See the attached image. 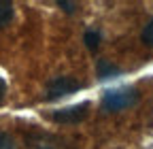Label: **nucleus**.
I'll list each match as a JSON object with an SVG mask.
<instances>
[{
	"label": "nucleus",
	"mask_w": 153,
	"mask_h": 149,
	"mask_svg": "<svg viewBox=\"0 0 153 149\" xmlns=\"http://www.w3.org/2000/svg\"><path fill=\"white\" fill-rule=\"evenodd\" d=\"M81 83L76 81L74 77H57L49 83L47 87V100H55V98H62L66 94H72V92H79Z\"/></svg>",
	"instance_id": "nucleus-2"
},
{
	"label": "nucleus",
	"mask_w": 153,
	"mask_h": 149,
	"mask_svg": "<svg viewBox=\"0 0 153 149\" xmlns=\"http://www.w3.org/2000/svg\"><path fill=\"white\" fill-rule=\"evenodd\" d=\"M87 115H89V104L81 102V104H74V107H66V109L55 111V113L51 115V119L60 121V124H76V121H83Z\"/></svg>",
	"instance_id": "nucleus-3"
},
{
	"label": "nucleus",
	"mask_w": 153,
	"mask_h": 149,
	"mask_svg": "<svg viewBox=\"0 0 153 149\" xmlns=\"http://www.w3.org/2000/svg\"><path fill=\"white\" fill-rule=\"evenodd\" d=\"M85 45H87L91 51H96V49H98V45H100V34L96 32V30L85 32Z\"/></svg>",
	"instance_id": "nucleus-5"
},
{
	"label": "nucleus",
	"mask_w": 153,
	"mask_h": 149,
	"mask_svg": "<svg viewBox=\"0 0 153 149\" xmlns=\"http://www.w3.org/2000/svg\"><path fill=\"white\" fill-rule=\"evenodd\" d=\"M138 100V94L132 87H123V89H111L102 98V109L106 111H123L128 107H132Z\"/></svg>",
	"instance_id": "nucleus-1"
},
{
	"label": "nucleus",
	"mask_w": 153,
	"mask_h": 149,
	"mask_svg": "<svg viewBox=\"0 0 153 149\" xmlns=\"http://www.w3.org/2000/svg\"><path fill=\"white\" fill-rule=\"evenodd\" d=\"M13 19V4L7 0H0V28L9 26Z\"/></svg>",
	"instance_id": "nucleus-4"
},
{
	"label": "nucleus",
	"mask_w": 153,
	"mask_h": 149,
	"mask_svg": "<svg viewBox=\"0 0 153 149\" xmlns=\"http://www.w3.org/2000/svg\"><path fill=\"white\" fill-rule=\"evenodd\" d=\"M4 94H7V83H4L2 77H0V104H2V100H4Z\"/></svg>",
	"instance_id": "nucleus-8"
},
{
	"label": "nucleus",
	"mask_w": 153,
	"mask_h": 149,
	"mask_svg": "<svg viewBox=\"0 0 153 149\" xmlns=\"http://www.w3.org/2000/svg\"><path fill=\"white\" fill-rule=\"evenodd\" d=\"M0 149H17L15 147V141L7 132H0Z\"/></svg>",
	"instance_id": "nucleus-7"
},
{
	"label": "nucleus",
	"mask_w": 153,
	"mask_h": 149,
	"mask_svg": "<svg viewBox=\"0 0 153 149\" xmlns=\"http://www.w3.org/2000/svg\"><path fill=\"white\" fill-rule=\"evenodd\" d=\"M143 43L145 45H149V47H153V19L145 26V30H143Z\"/></svg>",
	"instance_id": "nucleus-6"
}]
</instances>
